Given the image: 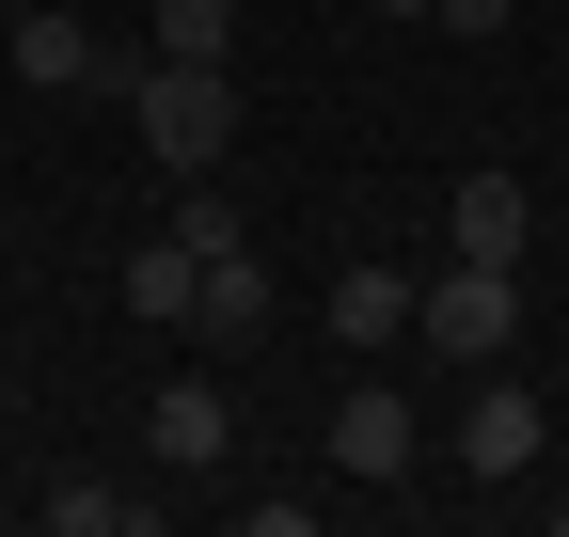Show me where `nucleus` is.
I'll return each instance as SVG.
<instances>
[{
  "mask_svg": "<svg viewBox=\"0 0 569 537\" xmlns=\"http://www.w3.org/2000/svg\"><path fill=\"white\" fill-rule=\"evenodd\" d=\"M190 301H206V253L159 222V237L127 253V316H142V332H190Z\"/></svg>",
  "mask_w": 569,
  "mask_h": 537,
  "instance_id": "obj_9",
  "label": "nucleus"
},
{
  "mask_svg": "<svg viewBox=\"0 0 569 537\" xmlns=\"http://www.w3.org/2000/svg\"><path fill=\"white\" fill-rule=\"evenodd\" d=\"M174 237H190V253H253V222H238L222 174H174Z\"/></svg>",
  "mask_w": 569,
  "mask_h": 537,
  "instance_id": "obj_11",
  "label": "nucleus"
},
{
  "mask_svg": "<svg viewBox=\"0 0 569 537\" xmlns=\"http://www.w3.org/2000/svg\"><path fill=\"white\" fill-rule=\"evenodd\" d=\"M380 17H427V0H380Z\"/></svg>",
  "mask_w": 569,
  "mask_h": 537,
  "instance_id": "obj_15",
  "label": "nucleus"
},
{
  "mask_svg": "<svg viewBox=\"0 0 569 537\" xmlns=\"http://www.w3.org/2000/svg\"><path fill=\"white\" fill-rule=\"evenodd\" d=\"M159 48H174V63H222V48H238V0H159Z\"/></svg>",
  "mask_w": 569,
  "mask_h": 537,
  "instance_id": "obj_12",
  "label": "nucleus"
},
{
  "mask_svg": "<svg viewBox=\"0 0 569 537\" xmlns=\"http://www.w3.org/2000/svg\"><path fill=\"white\" fill-rule=\"evenodd\" d=\"M190 332H206V348H253V332H269V268H253V253H206V301H190Z\"/></svg>",
  "mask_w": 569,
  "mask_h": 537,
  "instance_id": "obj_10",
  "label": "nucleus"
},
{
  "mask_svg": "<svg viewBox=\"0 0 569 537\" xmlns=\"http://www.w3.org/2000/svg\"><path fill=\"white\" fill-rule=\"evenodd\" d=\"M427 17H443L459 48H490V32H507V0H427Z\"/></svg>",
  "mask_w": 569,
  "mask_h": 537,
  "instance_id": "obj_14",
  "label": "nucleus"
},
{
  "mask_svg": "<svg viewBox=\"0 0 569 537\" xmlns=\"http://www.w3.org/2000/svg\"><path fill=\"white\" fill-rule=\"evenodd\" d=\"M17 80L32 95H96V80H127V63L96 48V17H17Z\"/></svg>",
  "mask_w": 569,
  "mask_h": 537,
  "instance_id": "obj_8",
  "label": "nucleus"
},
{
  "mask_svg": "<svg viewBox=\"0 0 569 537\" xmlns=\"http://www.w3.org/2000/svg\"><path fill=\"white\" fill-rule=\"evenodd\" d=\"M127 521H142V506L96 490V475H63V490H48V537H127Z\"/></svg>",
  "mask_w": 569,
  "mask_h": 537,
  "instance_id": "obj_13",
  "label": "nucleus"
},
{
  "mask_svg": "<svg viewBox=\"0 0 569 537\" xmlns=\"http://www.w3.org/2000/svg\"><path fill=\"white\" fill-rule=\"evenodd\" d=\"M317 443H332V475H348V490H396V475H411V443H427V427H411V395H396V379H348V395H332V427H317Z\"/></svg>",
  "mask_w": 569,
  "mask_h": 537,
  "instance_id": "obj_4",
  "label": "nucleus"
},
{
  "mask_svg": "<svg viewBox=\"0 0 569 537\" xmlns=\"http://www.w3.org/2000/svg\"><path fill=\"white\" fill-rule=\"evenodd\" d=\"M411 348H427V364H507V348H522V268L443 253V268L411 285Z\"/></svg>",
  "mask_w": 569,
  "mask_h": 537,
  "instance_id": "obj_2",
  "label": "nucleus"
},
{
  "mask_svg": "<svg viewBox=\"0 0 569 537\" xmlns=\"http://www.w3.org/2000/svg\"><path fill=\"white\" fill-rule=\"evenodd\" d=\"M443 253L522 268V253H538V190H522V174H459V190H443Z\"/></svg>",
  "mask_w": 569,
  "mask_h": 537,
  "instance_id": "obj_6",
  "label": "nucleus"
},
{
  "mask_svg": "<svg viewBox=\"0 0 569 537\" xmlns=\"http://www.w3.org/2000/svg\"><path fill=\"white\" fill-rule=\"evenodd\" d=\"M142 443H159V475H222V458H238V395L222 379H159Z\"/></svg>",
  "mask_w": 569,
  "mask_h": 537,
  "instance_id": "obj_7",
  "label": "nucleus"
},
{
  "mask_svg": "<svg viewBox=\"0 0 569 537\" xmlns=\"http://www.w3.org/2000/svg\"><path fill=\"white\" fill-rule=\"evenodd\" d=\"M127 111H142V143H159V174H222V143H238V80L222 63H174V48L127 63Z\"/></svg>",
  "mask_w": 569,
  "mask_h": 537,
  "instance_id": "obj_1",
  "label": "nucleus"
},
{
  "mask_svg": "<svg viewBox=\"0 0 569 537\" xmlns=\"http://www.w3.org/2000/svg\"><path fill=\"white\" fill-rule=\"evenodd\" d=\"M538 395L507 379V364H475V395H459V427H443V458H459V475H490V490H507V475H538Z\"/></svg>",
  "mask_w": 569,
  "mask_h": 537,
  "instance_id": "obj_3",
  "label": "nucleus"
},
{
  "mask_svg": "<svg viewBox=\"0 0 569 537\" xmlns=\"http://www.w3.org/2000/svg\"><path fill=\"white\" fill-rule=\"evenodd\" d=\"M317 316H332V348H365V364L411 348V268H396V253H348L332 285H317Z\"/></svg>",
  "mask_w": 569,
  "mask_h": 537,
  "instance_id": "obj_5",
  "label": "nucleus"
}]
</instances>
